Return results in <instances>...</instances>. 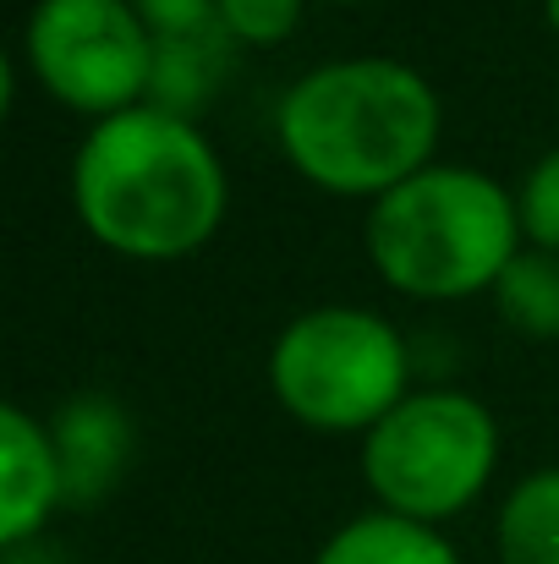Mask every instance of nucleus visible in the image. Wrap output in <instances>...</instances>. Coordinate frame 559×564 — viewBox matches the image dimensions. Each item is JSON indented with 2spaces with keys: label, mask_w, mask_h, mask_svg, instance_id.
<instances>
[{
  "label": "nucleus",
  "mask_w": 559,
  "mask_h": 564,
  "mask_svg": "<svg viewBox=\"0 0 559 564\" xmlns=\"http://www.w3.org/2000/svg\"><path fill=\"white\" fill-rule=\"evenodd\" d=\"M225 197L208 138L154 105L99 121L72 160V203L88 236L143 263L197 252L219 230Z\"/></svg>",
  "instance_id": "1"
},
{
  "label": "nucleus",
  "mask_w": 559,
  "mask_h": 564,
  "mask_svg": "<svg viewBox=\"0 0 559 564\" xmlns=\"http://www.w3.org/2000/svg\"><path fill=\"white\" fill-rule=\"evenodd\" d=\"M444 110L433 83L395 55L324 61L280 99L286 160L335 197H384L433 165Z\"/></svg>",
  "instance_id": "2"
},
{
  "label": "nucleus",
  "mask_w": 559,
  "mask_h": 564,
  "mask_svg": "<svg viewBox=\"0 0 559 564\" xmlns=\"http://www.w3.org/2000/svg\"><path fill=\"white\" fill-rule=\"evenodd\" d=\"M522 252L516 192L472 165H428L373 197V269L417 302H455L494 291Z\"/></svg>",
  "instance_id": "3"
},
{
  "label": "nucleus",
  "mask_w": 559,
  "mask_h": 564,
  "mask_svg": "<svg viewBox=\"0 0 559 564\" xmlns=\"http://www.w3.org/2000/svg\"><path fill=\"white\" fill-rule=\"evenodd\" d=\"M499 427L483 400L461 389L406 394L363 444V477L389 516L406 521H450L461 516L494 477Z\"/></svg>",
  "instance_id": "4"
},
{
  "label": "nucleus",
  "mask_w": 559,
  "mask_h": 564,
  "mask_svg": "<svg viewBox=\"0 0 559 564\" xmlns=\"http://www.w3.org/2000/svg\"><path fill=\"white\" fill-rule=\"evenodd\" d=\"M275 400L324 433H373L406 400V340L368 307H313L269 351Z\"/></svg>",
  "instance_id": "5"
},
{
  "label": "nucleus",
  "mask_w": 559,
  "mask_h": 564,
  "mask_svg": "<svg viewBox=\"0 0 559 564\" xmlns=\"http://www.w3.org/2000/svg\"><path fill=\"white\" fill-rule=\"evenodd\" d=\"M33 77L77 116H121L149 105L154 33L132 0H39L22 33Z\"/></svg>",
  "instance_id": "6"
},
{
  "label": "nucleus",
  "mask_w": 559,
  "mask_h": 564,
  "mask_svg": "<svg viewBox=\"0 0 559 564\" xmlns=\"http://www.w3.org/2000/svg\"><path fill=\"white\" fill-rule=\"evenodd\" d=\"M55 505H66V477L50 427L22 405H0V543H28Z\"/></svg>",
  "instance_id": "7"
},
{
  "label": "nucleus",
  "mask_w": 559,
  "mask_h": 564,
  "mask_svg": "<svg viewBox=\"0 0 559 564\" xmlns=\"http://www.w3.org/2000/svg\"><path fill=\"white\" fill-rule=\"evenodd\" d=\"M61 477H66V505H94L110 494L132 455V422L110 394H77L55 411L50 422Z\"/></svg>",
  "instance_id": "8"
},
{
  "label": "nucleus",
  "mask_w": 559,
  "mask_h": 564,
  "mask_svg": "<svg viewBox=\"0 0 559 564\" xmlns=\"http://www.w3.org/2000/svg\"><path fill=\"white\" fill-rule=\"evenodd\" d=\"M313 564H461V554L422 521L373 510L324 538Z\"/></svg>",
  "instance_id": "9"
},
{
  "label": "nucleus",
  "mask_w": 559,
  "mask_h": 564,
  "mask_svg": "<svg viewBox=\"0 0 559 564\" xmlns=\"http://www.w3.org/2000/svg\"><path fill=\"white\" fill-rule=\"evenodd\" d=\"M499 560L559 564V466L522 477L499 505Z\"/></svg>",
  "instance_id": "10"
},
{
  "label": "nucleus",
  "mask_w": 559,
  "mask_h": 564,
  "mask_svg": "<svg viewBox=\"0 0 559 564\" xmlns=\"http://www.w3.org/2000/svg\"><path fill=\"white\" fill-rule=\"evenodd\" d=\"M236 39H154V77H149V105L192 121L197 105L208 99L214 77L225 72V50Z\"/></svg>",
  "instance_id": "11"
},
{
  "label": "nucleus",
  "mask_w": 559,
  "mask_h": 564,
  "mask_svg": "<svg viewBox=\"0 0 559 564\" xmlns=\"http://www.w3.org/2000/svg\"><path fill=\"white\" fill-rule=\"evenodd\" d=\"M494 302L505 313L510 329L533 335V340H555L559 335V252H516L510 269L494 285Z\"/></svg>",
  "instance_id": "12"
},
{
  "label": "nucleus",
  "mask_w": 559,
  "mask_h": 564,
  "mask_svg": "<svg viewBox=\"0 0 559 564\" xmlns=\"http://www.w3.org/2000/svg\"><path fill=\"white\" fill-rule=\"evenodd\" d=\"M516 214H522V236L538 252H559V149H549L516 187Z\"/></svg>",
  "instance_id": "13"
},
{
  "label": "nucleus",
  "mask_w": 559,
  "mask_h": 564,
  "mask_svg": "<svg viewBox=\"0 0 559 564\" xmlns=\"http://www.w3.org/2000/svg\"><path fill=\"white\" fill-rule=\"evenodd\" d=\"M219 22L236 44H280L302 22V0H219Z\"/></svg>",
  "instance_id": "14"
},
{
  "label": "nucleus",
  "mask_w": 559,
  "mask_h": 564,
  "mask_svg": "<svg viewBox=\"0 0 559 564\" xmlns=\"http://www.w3.org/2000/svg\"><path fill=\"white\" fill-rule=\"evenodd\" d=\"M154 39H230L219 22V0H132Z\"/></svg>",
  "instance_id": "15"
},
{
  "label": "nucleus",
  "mask_w": 559,
  "mask_h": 564,
  "mask_svg": "<svg viewBox=\"0 0 559 564\" xmlns=\"http://www.w3.org/2000/svg\"><path fill=\"white\" fill-rule=\"evenodd\" d=\"M549 6H555V28H559V0H549Z\"/></svg>",
  "instance_id": "16"
}]
</instances>
